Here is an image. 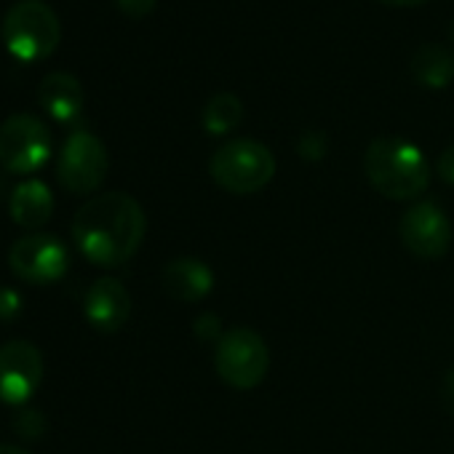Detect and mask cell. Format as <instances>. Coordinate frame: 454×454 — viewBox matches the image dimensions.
Returning a JSON list of instances; mask_svg holds the SVG:
<instances>
[{
  "label": "cell",
  "mask_w": 454,
  "mask_h": 454,
  "mask_svg": "<svg viewBox=\"0 0 454 454\" xmlns=\"http://www.w3.org/2000/svg\"><path fill=\"white\" fill-rule=\"evenodd\" d=\"M435 171H438V176H441L446 184H454V145H451V147H446V150L438 155V160H435Z\"/></svg>",
  "instance_id": "obj_22"
},
{
  "label": "cell",
  "mask_w": 454,
  "mask_h": 454,
  "mask_svg": "<svg viewBox=\"0 0 454 454\" xmlns=\"http://www.w3.org/2000/svg\"><path fill=\"white\" fill-rule=\"evenodd\" d=\"M38 102L57 123L73 126L83 115V86L70 73H49L38 83Z\"/></svg>",
  "instance_id": "obj_13"
},
{
  "label": "cell",
  "mask_w": 454,
  "mask_h": 454,
  "mask_svg": "<svg viewBox=\"0 0 454 454\" xmlns=\"http://www.w3.org/2000/svg\"><path fill=\"white\" fill-rule=\"evenodd\" d=\"M0 454H33L22 446H12V443H0Z\"/></svg>",
  "instance_id": "obj_25"
},
{
  "label": "cell",
  "mask_w": 454,
  "mask_h": 454,
  "mask_svg": "<svg viewBox=\"0 0 454 454\" xmlns=\"http://www.w3.org/2000/svg\"><path fill=\"white\" fill-rule=\"evenodd\" d=\"M364 174L369 184L390 200H414L430 184L425 153L401 137H377L364 153Z\"/></svg>",
  "instance_id": "obj_2"
},
{
  "label": "cell",
  "mask_w": 454,
  "mask_h": 454,
  "mask_svg": "<svg viewBox=\"0 0 454 454\" xmlns=\"http://www.w3.org/2000/svg\"><path fill=\"white\" fill-rule=\"evenodd\" d=\"M83 313L97 332H121L131 316V294L118 278H99L83 297Z\"/></svg>",
  "instance_id": "obj_11"
},
{
  "label": "cell",
  "mask_w": 454,
  "mask_h": 454,
  "mask_svg": "<svg viewBox=\"0 0 454 454\" xmlns=\"http://www.w3.org/2000/svg\"><path fill=\"white\" fill-rule=\"evenodd\" d=\"M385 6H395V9H411V6H422L425 0H380Z\"/></svg>",
  "instance_id": "obj_24"
},
{
  "label": "cell",
  "mask_w": 454,
  "mask_h": 454,
  "mask_svg": "<svg viewBox=\"0 0 454 454\" xmlns=\"http://www.w3.org/2000/svg\"><path fill=\"white\" fill-rule=\"evenodd\" d=\"M107 168H110V155L97 134L78 129L65 139L57 158V179L67 192L73 195L97 192L107 176Z\"/></svg>",
  "instance_id": "obj_7"
},
{
  "label": "cell",
  "mask_w": 454,
  "mask_h": 454,
  "mask_svg": "<svg viewBox=\"0 0 454 454\" xmlns=\"http://www.w3.org/2000/svg\"><path fill=\"white\" fill-rule=\"evenodd\" d=\"M200 121H203V129L211 137L231 134L244 121V102H241V97L233 94V91H219V94H214L206 102Z\"/></svg>",
  "instance_id": "obj_16"
},
{
  "label": "cell",
  "mask_w": 454,
  "mask_h": 454,
  "mask_svg": "<svg viewBox=\"0 0 454 454\" xmlns=\"http://www.w3.org/2000/svg\"><path fill=\"white\" fill-rule=\"evenodd\" d=\"M409 73L425 89H446L454 81V51L443 43H422L409 59Z\"/></svg>",
  "instance_id": "obj_15"
},
{
  "label": "cell",
  "mask_w": 454,
  "mask_h": 454,
  "mask_svg": "<svg viewBox=\"0 0 454 454\" xmlns=\"http://www.w3.org/2000/svg\"><path fill=\"white\" fill-rule=\"evenodd\" d=\"M51 150V129L41 118L30 113H17L0 123V166L9 174H35L46 166Z\"/></svg>",
  "instance_id": "obj_6"
},
{
  "label": "cell",
  "mask_w": 454,
  "mask_h": 454,
  "mask_svg": "<svg viewBox=\"0 0 454 454\" xmlns=\"http://www.w3.org/2000/svg\"><path fill=\"white\" fill-rule=\"evenodd\" d=\"M9 268L25 284L49 286L67 276L70 252L67 247L49 233H27L9 252Z\"/></svg>",
  "instance_id": "obj_8"
},
{
  "label": "cell",
  "mask_w": 454,
  "mask_h": 454,
  "mask_svg": "<svg viewBox=\"0 0 454 454\" xmlns=\"http://www.w3.org/2000/svg\"><path fill=\"white\" fill-rule=\"evenodd\" d=\"M297 153L308 160H318L326 155V137L321 131H308L300 137V145H297Z\"/></svg>",
  "instance_id": "obj_19"
},
{
  "label": "cell",
  "mask_w": 454,
  "mask_h": 454,
  "mask_svg": "<svg viewBox=\"0 0 454 454\" xmlns=\"http://www.w3.org/2000/svg\"><path fill=\"white\" fill-rule=\"evenodd\" d=\"M115 4H118V9L123 14H129L134 20H142V17H147L155 9L158 0H115Z\"/></svg>",
  "instance_id": "obj_20"
},
{
  "label": "cell",
  "mask_w": 454,
  "mask_h": 454,
  "mask_svg": "<svg viewBox=\"0 0 454 454\" xmlns=\"http://www.w3.org/2000/svg\"><path fill=\"white\" fill-rule=\"evenodd\" d=\"M43 380V356L27 340L0 345V403L27 406Z\"/></svg>",
  "instance_id": "obj_10"
},
{
  "label": "cell",
  "mask_w": 454,
  "mask_h": 454,
  "mask_svg": "<svg viewBox=\"0 0 454 454\" xmlns=\"http://www.w3.org/2000/svg\"><path fill=\"white\" fill-rule=\"evenodd\" d=\"M195 334H198L200 340H219V337H222V334H219V318H216L214 313L198 316V321H195Z\"/></svg>",
  "instance_id": "obj_21"
},
{
  "label": "cell",
  "mask_w": 454,
  "mask_h": 454,
  "mask_svg": "<svg viewBox=\"0 0 454 454\" xmlns=\"http://www.w3.org/2000/svg\"><path fill=\"white\" fill-rule=\"evenodd\" d=\"M163 292L176 302H200L214 289L211 268L198 257H176L163 268Z\"/></svg>",
  "instance_id": "obj_12"
},
{
  "label": "cell",
  "mask_w": 454,
  "mask_h": 454,
  "mask_svg": "<svg viewBox=\"0 0 454 454\" xmlns=\"http://www.w3.org/2000/svg\"><path fill=\"white\" fill-rule=\"evenodd\" d=\"M73 241L97 268H121L142 247L147 216L129 192L110 190L89 198L73 216Z\"/></svg>",
  "instance_id": "obj_1"
},
{
  "label": "cell",
  "mask_w": 454,
  "mask_h": 454,
  "mask_svg": "<svg viewBox=\"0 0 454 454\" xmlns=\"http://www.w3.org/2000/svg\"><path fill=\"white\" fill-rule=\"evenodd\" d=\"M441 403L449 414H454V366L443 374V382H441Z\"/></svg>",
  "instance_id": "obj_23"
},
{
  "label": "cell",
  "mask_w": 454,
  "mask_h": 454,
  "mask_svg": "<svg viewBox=\"0 0 454 454\" xmlns=\"http://www.w3.org/2000/svg\"><path fill=\"white\" fill-rule=\"evenodd\" d=\"M12 219L25 227V231H38V227L49 224L54 214V192L41 179H25L14 187L9 198Z\"/></svg>",
  "instance_id": "obj_14"
},
{
  "label": "cell",
  "mask_w": 454,
  "mask_h": 454,
  "mask_svg": "<svg viewBox=\"0 0 454 454\" xmlns=\"http://www.w3.org/2000/svg\"><path fill=\"white\" fill-rule=\"evenodd\" d=\"M214 372L233 390H254L270 372V350L262 334L247 326L224 332L214 348Z\"/></svg>",
  "instance_id": "obj_5"
},
{
  "label": "cell",
  "mask_w": 454,
  "mask_h": 454,
  "mask_svg": "<svg viewBox=\"0 0 454 454\" xmlns=\"http://www.w3.org/2000/svg\"><path fill=\"white\" fill-rule=\"evenodd\" d=\"M62 25L46 0H20L4 20V43L22 62H38L57 51Z\"/></svg>",
  "instance_id": "obj_4"
},
{
  "label": "cell",
  "mask_w": 454,
  "mask_h": 454,
  "mask_svg": "<svg viewBox=\"0 0 454 454\" xmlns=\"http://www.w3.org/2000/svg\"><path fill=\"white\" fill-rule=\"evenodd\" d=\"M12 425L22 438H41L46 430V417L33 406H20L12 417Z\"/></svg>",
  "instance_id": "obj_17"
},
{
  "label": "cell",
  "mask_w": 454,
  "mask_h": 454,
  "mask_svg": "<svg viewBox=\"0 0 454 454\" xmlns=\"http://www.w3.org/2000/svg\"><path fill=\"white\" fill-rule=\"evenodd\" d=\"M276 168L278 163L273 150L265 142L249 137L219 145L208 158L211 179L233 195H254L265 190L273 182Z\"/></svg>",
  "instance_id": "obj_3"
},
{
  "label": "cell",
  "mask_w": 454,
  "mask_h": 454,
  "mask_svg": "<svg viewBox=\"0 0 454 454\" xmlns=\"http://www.w3.org/2000/svg\"><path fill=\"white\" fill-rule=\"evenodd\" d=\"M22 316V297L12 286H0V324H12Z\"/></svg>",
  "instance_id": "obj_18"
},
{
  "label": "cell",
  "mask_w": 454,
  "mask_h": 454,
  "mask_svg": "<svg viewBox=\"0 0 454 454\" xmlns=\"http://www.w3.org/2000/svg\"><path fill=\"white\" fill-rule=\"evenodd\" d=\"M398 239L417 260H441L451 247V222L446 211L433 200L409 206L398 222Z\"/></svg>",
  "instance_id": "obj_9"
}]
</instances>
